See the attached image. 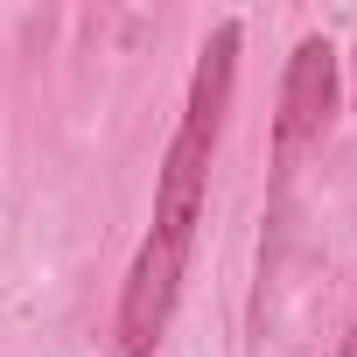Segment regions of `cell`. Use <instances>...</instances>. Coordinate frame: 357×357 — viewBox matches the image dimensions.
<instances>
[{"mask_svg": "<svg viewBox=\"0 0 357 357\" xmlns=\"http://www.w3.org/2000/svg\"><path fill=\"white\" fill-rule=\"evenodd\" d=\"M238 43H245L238 22H218L211 29V43L197 50V77H190V98H183V126H175V140L161 154L154 225L147 231H161L175 245H197V225H204L211 154H218V133H225V112H231V84H238Z\"/></svg>", "mask_w": 357, "mask_h": 357, "instance_id": "6da1fadb", "label": "cell"}, {"mask_svg": "<svg viewBox=\"0 0 357 357\" xmlns=\"http://www.w3.org/2000/svg\"><path fill=\"white\" fill-rule=\"evenodd\" d=\"M183 273H190V245H175L161 231L140 238L133 266H126V287H119V357H154V343L168 336L175 322V301H183Z\"/></svg>", "mask_w": 357, "mask_h": 357, "instance_id": "7a4b0ae2", "label": "cell"}, {"mask_svg": "<svg viewBox=\"0 0 357 357\" xmlns=\"http://www.w3.org/2000/svg\"><path fill=\"white\" fill-rule=\"evenodd\" d=\"M336 112V50L322 36H301L294 56H287V77H280V112H273V161L287 168L308 140H322Z\"/></svg>", "mask_w": 357, "mask_h": 357, "instance_id": "3957f363", "label": "cell"}, {"mask_svg": "<svg viewBox=\"0 0 357 357\" xmlns=\"http://www.w3.org/2000/svg\"><path fill=\"white\" fill-rule=\"evenodd\" d=\"M343 357H357V315H350V343H343Z\"/></svg>", "mask_w": 357, "mask_h": 357, "instance_id": "277c9868", "label": "cell"}, {"mask_svg": "<svg viewBox=\"0 0 357 357\" xmlns=\"http://www.w3.org/2000/svg\"><path fill=\"white\" fill-rule=\"evenodd\" d=\"M350 63H357V56H350Z\"/></svg>", "mask_w": 357, "mask_h": 357, "instance_id": "5b68a950", "label": "cell"}]
</instances>
